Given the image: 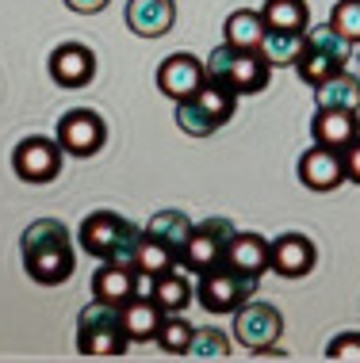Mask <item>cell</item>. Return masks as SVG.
<instances>
[{"mask_svg":"<svg viewBox=\"0 0 360 363\" xmlns=\"http://www.w3.org/2000/svg\"><path fill=\"white\" fill-rule=\"evenodd\" d=\"M177 23V4L173 0H131L126 4V27L138 38H161Z\"/></svg>","mask_w":360,"mask_h":363,"instance_id":"17","label":"cell"},{"mask_svg":"<svg viewBox=\"0 0 360 363\" xmlns=\"http://www.w3.org/2000/svg\"><path fill=\"white\" fill-rule=\"evenodd\" d=\"M92 298L108 302V306H123V302L134 298V268L115 260H104L92 276Z\"/></svg>","mask_w":360,"mask_h":363,"instance_id":"18","label":"cell"},{"mask_svg":"<svg viewBox=\"0 0 360 363\" xmlns=\"http://www.w3.org/2000/svg\"><path fill=\"white\" fill-rule=\"evenodd\" d=\"M257 294V276H246V272H234L227 260L215 264V268L200 272V287L196 298L203 310L211 313H234L246 298Z\"/></svg>","mask_w":360,"mask_h":363,"instance_id":"6","label":"cell"},{"mask_svg":"<svg viewBox=\"0 0 360 363\" xmlns=\"http://www.w3.org/2000/svg\"><path fill=\"white\" fill-rule=\"evenodd\" d=\"M268 249H272V241H265L261 233H234V241L227 249V264L234 272H246V276L261 279L268 272Z\"/></svg>","mask_w":360,"mask_h":363,"instance_id":"19","label":"cell"},{"mask_svg":"<svg viewBox=\"0 0 360 363\" xmlns=\"http://www.w3.org/2000/svg\"><path fill=\"white\" fill-rule=\"evenodd\" d=\"M299 180L310 191H334L345 184V164L337 150H326V145H310V150L299 157Z\"/></svg>","mask_w":360,"mask_h":363,"instance_id":"13","label":"cell"},{"mask_svg":"<svg viewBox=\"0 0 360 363\" xmlns=\"http://www.w3.org/2000/svg\"><path fill=\"white\" fill-rule=\"evenodd\" d=\"M203 65H207V77H211V81L227 84L234 96L261 92V88L268 84V73H272L268 57L261 54V50H241V46H230V43L215 46Z\"/></svg>","mask_w":360,"mask_h":363,"instance_id":"3","label":"cell"},{"mask_svg":"<svg viewBox=\"0 0 360 363\" xmlns=\"http://www.w3.org/2000/svg\"><path fill=\"white\" fill-rule=\"evenodd\" d=\"M19 249H23V268L27 276L43 287H58L73 276L77 268V252L70 241V230H65L58 218H38L23 230L19 238Z\"/></svg>","mask_w":360,"mask_h":363,"instance_id":"1","label":"cell"},{"mask_svg":"<svg viewBox=\"0 0 360 363\" xmlns=\"http://www.w3.org/2000/svg\"><path fill=\"white\" fill-rule=\"evenodd\" d=\"M342 164H345V180L349 184H360V138H353L342 150Z\"/></svg>","mask_w":360,"mask_h":363,"instance_id":"32","label":"cell"},{"mask_svg":"<svg viewBox=\"0 0 360 363\" xmlns=\"http://www.w3.org/2000/svg\"><path fill=\"white\" fill-rule=\"evenodd\" d=\"M280 333H284V318H280V310L272 306V302H249L246 298L234 310V337L246 348L261 352V348L276 345Z\"/></svg>","mask_w":360,"mask_h":363,"instance_id":"10","label":"cell"},{"mask_svg":"<svg viewBox=\"0 0 360 363\" xmlns=\"http://www.w3.org/2000/svg\"><path fill=\"white\" fill-rule=\"evenodd\" d=\"M326 356L345 359V363H360V333H342V337H334L326 348Z\"/></svg>","mask_w":360,"mask_h":363,"instance_id":"31","label":"cell"},{"mask_svg":"<svg viewBox=\"0 0 360 363\" xmlns=\"http://www.w3.org/2000/svg\"><path fill=\"white\" fill-rule=\"evenodd\" d=\"M180 264V257L169 249L165 241L150 238V233L142 230V241H138V252H134V272H146V276H165V272H173Z\"/></svg>","mask_w":360,"mask_h":363,"instance_id":"25","label":"cell"},{"mask_svg":"<svg viewBox=\"0 0 360 363\" xmlns=\"http://www.w3.org/2000/svg\"><path fill=\"white\" fill-rule=\"evenodd\" d=\"M123 225L126 218H119L115 211H96L89 218L81 222V230H77V238H81V249L89 252L96 260H111L115 245L123 238Z\"/></svg>","mask_w":360,"mask_h":363,"instance_id":"16","label":"cell"},{"mask_svg":"<svg viewBox=\"0 0 360 363\" xmlns=\"http://www.w3.org/2000/svg\"><path fill=\"white\" fill-rule=\"evenodd\" d=\"M108 142V126L92 107H73L58 119V145L70 157H92Z\"/></svg>","mask_w":360,"mask_h":363,"instance_id":"9","label":"cell"},{"mask_svg":"<svg viewBox=\"0 0 360 363\" xmlns=\"http://www.w3.org/2000/svg\"><path fill=\"white\" fill-rule=\"evenodd\" d=\"M131 337L123 329V313L119 306H108V302H89L81 313H77V352L81 356H123Z\"/></svg>","mask_w":360,"mask_h":363,"instance_id":"4","label":"cell"},{"mask_svg":"<svg viewBox=\"0 0 360 363\" xmlns=\"http://www.w3.org/2000/svg\"><path fill=\"white\" fill-rule=\"evenodd\" d=\"M65 4H70L73 12H81V16H96V12H104L111 0H65Z\"/></svg>","mask_w":360,"mask_h":363,"instance_id":"33","label":"cell"},{"mask_svg":"<svg viewBox=\"0 0 360 363\" xmlns=\"http://www.w3.org/2000/svg\"><path fill=\"white\" fill-rule=\"evenodd\" d=\"M119 313H123V329H126V337H131V345L134 340H158L165 310L153 298H131L119 306Z\"/></svg>","mask_w":360,"mask_h":363,"instance_id":"20","label":"cell"},{"mask_svg":"<svg viewBox=\"0 0 360 363\" xmlns=\"http://www.w3.org/2000/svg\"><path fill=\"white\" fill-rule=\"evenodd\" d=\"M315 260H318V252L307 233H280L268 249V268L284 279H303L315 268Z\"/></svg>","mask_w":360,"mask_h":363,"instance_id":"12","label":"cell"},{"mask_svg":"<svg viewBox=\"0 0 360 363\" xmlns=\"http://www.w3.org/2000/svg\"><path fill=\"white\" fill-rule=\"evenodd\" d=\"M192 359H227L230 356V340L227 333L219 329H196L192 333V345H188Z\"/></svg>","mask_w":360,"mask_h":363,"instance_id":"29","label":"cell"},{"mask_svg":"<svg viewBox=\"0 0 360 363\" xmlns=\"http://www.w3.org/2000/svg\"><path fill=\"white\" fill-rule=\"evenodd\" d=\"M192 333H196V329H192L180 313H165V321H161V329H158V345H161L165 356H188Z\"/></svg>","mask_w":360,"mask_h":363,"instance_id":"28","label":"cell"},{"mask_svg":"<svg viewBox=\"0 0 360 363\" xmlns=\"http://www.w3.org/2000/svg\"><path fill=\"white\" fill-rule=\"evenodd\" d=\"M329 23H334L349 43H360V0H342V4H334Z\"/></svg>","mask_w":360,"mask_h":363,"instance_id":"30","label":"cell"},{"mask_svg":"<svg viewBox=\"0 0 360 363\" xmlns=\"http://www.w3.org/2000/svg\"><path fill=\"white\" fill-rule=\"evenodd\" d=\"M238 107V96L230 92L227 84L219 81H203V88L192 100H180L177 104V126L188 138H211V134L219 130V126L230 123V115H234Z\"/></svg>","mask_w":360,"mask_h":363,"instance_id":"5","label":"cell"},{"mask_svg":"<svg viewBox=\"0 0 360 363\" xmlns=\"http://www.w3.org/2000/svg\"><path fill=\"white\" fill-rule=\"evenodd\" d=\"M299 50H303V31H265L261 38V54L268 65H295Z\"/></svg>","mask_w":360,"mask_h":363,"instance_id":"27","label":"cell"},{"mask_svg":"<svg viewBox=\"0 0 360 363\" xmlns=\"http://www.w3.org/2000/svg\"><path fill=\"white\" fill-rule=\"evenodd\" d=\"M146 233H150V238H158V241H165L180 257V249L192 238V218L184 211H158L150 218V225H146Z\"/></svg>","mask_w":360,"mask_h":363,"instance_id":"23","label":"cell"},{"mask_svg":"<svg viewBox=\"0 0 360 363\" xmlns=\"http://www.w3.org/2000/svg\"><path fill=\"white\" fill-rule=\"evenodd\" d=\"M62 157L65 150L58 145V138H23L12 150V172L23 184H50L62 172Z\"/></svg>","mask_w":360,"mask_h":363,"instance_id":"8","label":"cell"},{"mask_svg":"<svg viewBox=\"0 0 360 363\" xmlns=\"http://www.w3.org/2000/svg\"><path fill=\"white\" fill-rule=\"evenodd\" d=\"M50 77L62 88H84L96 77V54L81 43H62L50 54Z\"/></svg>","mask_w":360,"mask_h":363,"instance_id":"15","label":"cell"},{"mask_svg":"<svg viewBox=\"0 0 360 363\" xmlns=\"http://www.w3.org/2000/svg\"><path fill=\"white\" fill-rule=\"evenodd\" d=\"M261 19H265L268 31H307L310 12L303 0H265Z\"/></svg>","mask_w":360,"mask_h":363,"instance_id":"24","label":"cell"},{"mask_svg":"<svg viewBox=\"0 0 360 363\" xmlns=\"http://www.w3.org/2000/svg\"><path fill=\"white\" fill-rule=\"evenodd\" d=\"M310 138L315 145L342 153L353 138H360V111H337V107H318L310 119Z\"/></svg>","mask_w":360,"mask_h":363,"instance_id":"14","label":"cell"},{"mask_svg":"<svg viewBox=\"0 0 360 363\" xmlns=\"http://www.w3.org/2000/svg\"><path fill=\"white\" fill-rule=\"evenodd\" d=\"M349 54H353V43L334 23H318L310 31H303V50L295 57V73L303 77V84L315 88L329 81L334 73H342Z\"/></svg>","mask_w":360,"mask_h":363,"instance_id":"2","label":"cell"},{"mask_svg":"<svg viewBox=\"0 0 360 363\" xmlns=\"http://www.w3.org/2000/svg\"><path fill=\"white\" fill-rule=\"evenodd\" d=\"M234 233L238 230H234V222H230V218H207V222L192 225V238L180 249V268L192 272V276H200V272L222 264V260H227L230 241H234Z\"/></svg>","mask_w":360,"mask_h":363,"instance_id":"7","label":"cell"},{"mask_svg":"<svg viewBox=\"0 0 360 363\" xmlns=\"http://www.w3.org/2000/svg\"><path fill=\"white\" fill-rule=\"evenodd\" d=\"M192 294H196V291L188 287V279H184L177 268L165 272V276H158V283H153V302H158L165 313H180L192 302Z\"/></svg>","mask_w":360,"mask_h":363,"instance_id":"26","label":"cell"},{"mask_svg":"<svg viewBox=\"0 0 360 363\" xmlns=\"http://www.w3.org/2000/svg\"><path fill=\"white\" fill-rule=\"evenodd\" d=\"M203 81H207V65L200 62V57L192 54H169L161 62L158 69V88L169 100H192V96L203 88Z\"/></svg>","mask_w":360,"mask_h":363,"instance_id":"11","label":"cell"},{"mask_svg":"<svg viewBox=\"0 0 360 363\" xmlns=\"http://www.w3.org/2000/svg\"><path fill=\"white\" fill-rule=\"evenodd\" d=\"M265 19L261 12H249V8H241V12H230L227 16V27H222V35H227L230 46H241V50H261V38H265Z\"/></svg>","mask_w":360,"mask_h":363,"instance_id":"22","label":"cell"},{"mask_svg":"<svg viewBox=\"0 0 360 363\" xmlns=\"http://www.w3.org/2000/svg\"><path fill=\"white\" fill-rule=\"evenodd\" d=\"M315 104L337 107V111H360V77L342 69V73L329 77V81L315 84Z\"/></svg>","mask_w":360,"mask_h":363,"instance_id":"21","label":"cell"}]
</instances>
